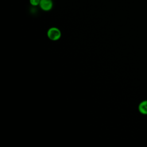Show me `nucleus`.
<instances>
[{
  "label": "nucleus",
  "mask_w": 147,
  "mask_h": 147,
  "mask_svg": "<svg viewBox=\"0 0 147 147\" xmlns=\"http://www.w3.org/2000/svg\"><path fill=\"white\" fill-rule=\"evenodd\" d=\"M47 36L51 40L56 41L60 38L61 32L57 28L52 27L48 29L47 32Z\"/></svg>",
  "instance_id": "f257e3e1"
},
{
  "label": "nucleus",
  "mask_w": 147,
  "mask_h": 147,
  "mask_svg": "<svg viewBox=\"0 0 147 147\" xmlns=\"http://www.w3.org/2000/svg\"><path fill=\"white\" fill-rule=\"evenodd\" d=\"M39 6L44 11H49L53 7V1L52 0H40Z\"/></svg>",
  "instance_id": "f03ea898"
},
{
  "label": "nucleus",
  "mask_w": 147,
  "mask_h": 147,
  "mask_svg": "<svg viewBox=\"0 0 147 147\" xmlns=\"http://www.w3.org/2000/svg\"><path fill=\"white\" fill-rule=\"evenodd\" d=\"M138 110L141 114L147 115V100H144L139 103Z\"/></svg>",
  "instance_id": "7ed1b4c3"
},
{
  "label": "nucleus",
  "mask_w": 147,
  "mask_h": 147,
  "mask_svg": "<svg viewBox=\"0 0 147 147\" xmlns=\"http://www.w3.org/2000/svg\"><path fill=\"white\" fill-rule=\"evenodd\" d=\"M40 0H29V2L31 5L36 6L37 5H39Z\"/></svg>",
  "instance_id": "20e7f679"
}]
</instances>
